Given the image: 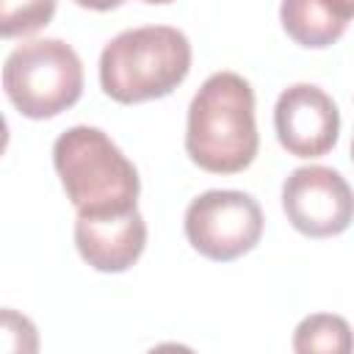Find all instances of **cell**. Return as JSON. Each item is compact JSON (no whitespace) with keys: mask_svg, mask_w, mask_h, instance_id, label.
<instances>
[{"mask_svg":"<svg viewBox=\"0 0 354 354\" xmlns=\"http://www.w3.org/2000/svg\"><path fill=\"white\" fill-rule=\"evenodd\" d=\"M260 147L254 88L238 72H213L188 105L185 152L210 174H238L252 166Z\"/></svg>","mask_w":354,"mask_h":354,"instance_id":"obj_1","label":"cell"},{"mask_svg":"<svg viewBox=\"0 0 354 354\" xmlns=\"http://www.w3.org/2000/svg\"><path fill=\"white\" fill-rule=\"evenodd\" d=\"M53 166L77 216H113L138 207V169L100 127L64 130L53 144Z\"/></svg>","mask_w":354,"mask_h":354,"instance_id":"obj_2","label":"cell"},{"mask_svg":"<svg viewBox=\"0 0 354 354\" xmlns=\"http://www.w3.org/2000/svg\"><path fill=\"white\" fill-rule=\"evenodd\" d=\"M188 72L191 41L174 25L127 28L100 53V86L122 105L169 97Z\"/></svg>","mask_w":354,"mask_h":354,"instance_id":"obj_3","label":"cell"},{"mask_svg":"<svg viewBox=\"0 0 354 354\" xmlns=\"http://www.w3.org/2000/svg\"><path fill=\"white\" fill-rule=\"evenodd\" d=\"M3 88L28 119H53L83 94V64L64 39H30L17 44L3 64Z\"/></svg>","mask_w":354,"mask_h":354,"instance_id":"obj_4","label":"cell"},{"mask_svg":"<svg viewBox=\"0 0 354 354\" xmlns=\"http://www.w3.org/2000/svg\"><path fill=\"white\" fill-rule=\"evenodd\" d=\"M263 207L246 191L210 188L185 207V238L207 260L230 263L249 254L263 238Z\"/></svg>","mask_w":354,"mask_h":354,"instance_id":"obj_5","label":"cell"},{"mask_svg":"<svg viewBox=\"0 0 354 354\" xmlns=\"http://www.w3.org/2000/svg\"><path fill=\"white\" fill-rule=\"evenodd\" d=\"M282 210L307 238H332L348 230L354 199L346 177L329 166H299L282 183Z\"/></svg>","mask_w":354,"mask_h":354,"instance_id":"obj_6","label":"cell"},{"mask_svg":"<svg viewBox=\"0 0 354 354\" xmlns=\"http://www.w3.org/2000/svg\"><path fill=\"white\" fill-rule=\"evenodd\" d=\"M274 130L282 149L293 158H321L340 138L337 102L313 83L288 86L274 105Z\"/></svg>","mask_w":354,"mask_h":354,"instance_id":"obj_7","label":"cell"},{"mask_svg":"<svg viewBox=\"0 0 354 354\" xmlns=\"http://www.w3.org/2000/svg\"><path fill=\"white\" fill-rule=\"evenodd\" d=\"M77 254L102 274H122L138 263L147 246V221L141 210L113 216H77L75 218Z\"/></svg>","mask_w":354,"mask_h":354,"instance_id":"obj_8","label":"cell"},{"mask_svg":"<svg viewBox=\"0 0 354 354\" xmlns=\"http://www.w3.org/2000/svg\"><path fill=\"white\" fill-rule=\"evenodd\" d=\"M354 14L351 3H318V0H285L279 6L282 30L299 44L310 50H324L335 44Z\"/></svg>","mask_w":354,"mask_h":354,"instance_id":"obj_9","label":"cell"},{"mask_svg":"<svg viewBox=\"0 0 354 354\" xmlns=\"http://www.w3.org/2000/svg\"><path fill=\"white\" fill-rule=\"evenodd\" d=\"M293 354H351V326L337 313H313L293 329Z\"/></svg>","mask_w":354,"mask_h":354,"instance_id":"obj_10","label":"cell"},{"mask_svg":"<svg viewBox=\"0 0 354 354\" xmlns=\"http://www.w3.org/2000/svg\"><path fill=\"white\" fill-rule=\"evenodd\" d=\"M53 0H0V39H19L41 30L55 17Z\"/></svg>","mask_w":354,"mask_h":354,"instance_id":"obj_11","label":"cell"},{"mask_svg":"<svg viewBox=\"0 0 354 354\" xmlns=\"http://www.w3.org/2000/svg\"><path fill=\"white\" fill-rule=\"evenodd\" d=\"M39 348L36 324L14 307H0V354H39Z\"/></svg>","mask_w":354,"mask_h":354,"instance_id":"obj_12","label":"cell"},{"mask_svg":"<svg viewBox=\"0 0 354 354\" xmlns=\"http://www.w3.org/2000/svg\"><path fill=\"white\" fill-rule=\"evenodd\" d=\"M147 354H196L191 346H185V343H158V346H152Z\"/></svg>","mask_w":354,"mask_h":354,"instance_id":"obj_13","label":"cell"},{"mask_svg":"<svg viewBox=\"0 0 354 354\" xmlns=\"http://www.w3.org/2000/svg\"><path fill=\"white\" fill-rule=\"evenodd\" d=\"M6 147H8V122H6V116L0 113V155L6 152Z\"/></svg>","mask_w":354,"mask_h":354,"instance_id":"obj_14","label":"cell"}]
</instances>
